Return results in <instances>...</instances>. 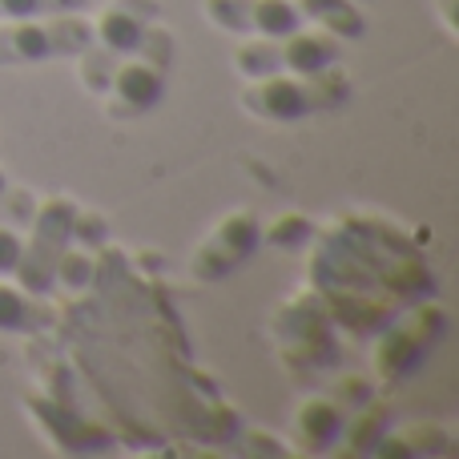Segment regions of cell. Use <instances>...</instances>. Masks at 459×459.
Wrapping results in <instances>:
<instances>
[{"mask_svg":"<svg viewBox=\"0 0 459 459\" xmlns=\"http://www.w3.org/2000/svg\"><path fill=\"white\" fill-rule=\"evenodd\" d=\"M89 0H0V21H24V16L53 13H85Z\"/></svg>","mask_w":459,"mask_h":459,"instance_id":"obj_20","label":"cell"},{"mask_svg":"<svg viewBox=\"0 0 459 459\" xmlns=\"http://www.w3.org/2000/svg\"><path fill=\"white\" fill-rule=\"evenodd\" d=\"M436 8H439V21H444V29L452 32H459V13H455V0H436Z\"/></svg>","mask_w":459,"mask_h":459,"instance_id":"obj_21","label":"cell"},{"mask_svg":"<svg viewBox=\"0 0 459 459\" xmlns=\"http://www.w3.org/2000/svg\"><path fill=\"white\" fill-rule=\"evenodd\" d=\"M73 218H77V202L65 194H48L32 206V218L24 226V250L16 262L13 282L24 286L29 294H53L56 290V262H61L65 246L73 238Z\"/></svg>","mask_w":459,"mask_h":459,"instance_id":"obj_5","label":"cell"},{"mask_svg":"<svg viewBox=\"0 0 459 459\" xmlns=\"http://www.w3.org/2000/svg\"><path fill=\"white\" fill-rule=\"evenodd\" d=\"M444 334H447V315L436 302L428 299L407 302V310H395V318L379 331V342L371 351V371L383 383H407L436 355Z\"/></svg>","mask_w":459,"mask_h":459,"instance_id":"obj_3","label":"cell"},{"mask_svg":"<svg viewBox=\"0 0 459 459\" xmlns=\"http://www.w3.org/2000/svg\"><path fill=\"white\" fill-rule=\"evenodd\" d=\"M359 4H363V0H359Z\"/></svg>","mask_w":459,"mask_h":459,"instance_id":"obj_22","label":"cell"},{"mask_svg":"<svg viewBox=\"0 0 459 459\" xmlns=\"http://www.w3.org/2000/svg\"><path fill=\"white\" fill-rule=\"evenodd\" d=\"M202 8L218 29L238 37H286L307 24L294 0H202Z\"/></svg>","mask_w":459,"mask_h":459,"instance_id":"obj_8","label":"cell"},{"mask_svg":"<svg viewBox=\"0 0 459 459\" xmlns=\"http://www.w3.org/2000/svg\"><path fill=\"white\" fill-rule=\"evenodd\" d=\"M395 423V411H391V403H383V399H367V403H359L355 411L347 415V423H342V436L339 444H334L331 455L339 459H355V455H375V447H379V439L387 436V428Z\"/></svg>","mask_w":459,"mask_h":459,"instance_id":"obj_13","label":"cell"},{"mask_svg":"<svg viewBox=\"0 0 459 459\" xmlns=\"http://www.w3.org/2000/svg\"><path fill=\"white\" fill-rule=\"evenodd\" d=\"M351 407L342 399H334L331 391H318L307 395L290 415V444L302 455H331L334 444L342 436V423H347Z\"/></svg>","mask_w":459,"mask_h":459,"instance_id":"obj_10","label":"cell"},{"mask_svg":"<svg viewBox=\"0 0 459 459\" xmlns=\"http://www.w3.org/2000/svg\"><path fill=\"white\" fill-rule=\"evenodd\" d=\"M93 274H97V250H93V246H81V242H73V238H69L61 262H56V278H53V282L65 286L69 294H81V290H89Z\"/></svg>","mask_w":459,"mask_h":459,"instance_id":"obj_18","label":"cell"},{"mask_svg":"<svg viewBox=\"0 0 459 459\" xmlns=\"http://www.w3.org/2000/svg\"><path fill=\"white\" fill-rule=\"evenodd\" d=\"M315 234H318L315 222H310L307 214H294V210H286V214L262 222V242L278 254H302Z\"/></svg>","mask_w":459,"mask_h":459,"instance_id":"obj_17","label":"cell"},{"mask_svg":"<svg viewBox=\"0 0 459 459\" xmlns=\"http://www.w3.org/2000/svg\"><path fill=\"white\" fill-rule=\"evenodd\" d=\"M53 326L45 294H29L13 278H0V334H40Z\"/></svg>","mask_w":459,"mask_h":459,"instance_id":"obj_14","label":"cell"},{"mask_svg":"<svg viewBox=\"0 0 459 459\" xmlns=\"http://www.w3.org/2000/svg\"><path fill=\"white\" fill-rule=\"evenodd\" d=\"M278 73H318V69H331V65L342 61V40L326 29H307L299 24L294 32L278 37Z\"/></svg>","mask_w":459,"mask_h":459,"instance_id":"obj_12","label":"cell"},{"mask_svg":"<svg viewBox=\"0 0 459 459\" xmlns=\"http://www.w3.org/2000/svg\"><path fill=\"white\" fill-rule=\"evenodd\" d=\"M262 246V218L250 206H238L222 214L210 234L194 246L190 254V278L194 282H226L238 266L254 258V250Z\"/></svg>","mask_w":459,"mask_h":459,"instance_id":"obj_7","label":"cell"},{"mask_svg":"<svg viewBox=\"0 0 459 459\" xmlns=\"http://www.w3.org/2000/svg\"><path fill=\"white\" fill-rule=\"evenodd\" d=\"M93 40L89 21L81 13L24 16L0 21V69H24L45 61H73Z\"/></svg>","mask_w":459,"mask_h":459,"instance_id":"obj_4","label":"cell"},{"mask_svg":"<svg viewBox=\"0 0 459 459\" xmlns=\"http://www.w3.org/2000/svg\"><path fill=\"white\" fill-rule=\"evenodd\" d=\"M351 97V73L342 65L318 73H270V77H254L242 85L238 105L250 117L270 121V126H294V121L331 113L347 105Z\"/></svg>","mask_w":459,"mask_h":459,"instance_id":"obj_1","label":"cell"},{"mask_svg":"<svg viewBox=\"0 0 459 459\" xmlns=\"http://www.w3.org/2000/svg\"><path fill=\"white\" fill-rule=\"evenodd\" d=\"M307 24L334 32L339 40H363L367 37V16L359 0H294Z\"/></svg>","mask_w":459,"mask_h":459,"instance_id":"obj_16","label":"cell"},{"mask_svg":"<svg viewBox=\"0 0 459 459\" xmlns=\"http://www.w3.org/2000/svg\"><path fill=\"white\" fill-rule=\"evenodd\" d=\"M174 48H178L174 32L158 21L142 37V45L121 56L117 69H113L109 85L101 93L105 117H113V121L145 117L166 97V81H169V69H174Z\"/></svg>","mask_w":459,"mask_h":459,"instance_id":"obj_2","label":"cell"},{"mask_svg":"<svg viewBox=\"0 0 459 459\" xmlns=\"http://www.w3.org/2000/svg\"><path fill=\"white\" fill-rule=\"evenodd\" d=\"M0 214H8V218H0V278H13L21 250H24V226H29V218L4 206H0Z\"/></svg>","mask_w":459,"mask_h":459,"instance_id":"obj_19","label":"cell"},{"mask_svg":"<svg viewBox=\"0 0 459 459\" xmlns=\"http://www.w3.org/2000/svg\"><path fill=\"white\" fill-rule=\"evenodd\" d=\"M274 339H278V355H294L290 359V371L302 375V379H315V371L323 367H334L339 359V347H334V323L326 315V307L318 302L315 290H302L286 302L282 310L274 315Z\"/></svg>","mask_w":459,"mask_h":459,"instance_id":"obj_6","label":"cell"},{"mask_svg":"<svg viewBox=\"0 0 459 459\" xmlns=\"http://www.w3.org/2000/svg\"><path fill=\"white\" fill-rule=\"evenodd\" d=\"M158 21H161V0H109L89 21V32H93V45L126 56L142 45V37Z\"/></svg>","mask_w":459,"mask_h":459,"instance_id":"obj_11","label":"cell"},{"mask_svg":"<svg viewBox=\"0 0 459 459\" xmlns=\"http://www.w3.org/2000/svg\"><path fill=\"white\" fill-rule=\"evenodd\" d=\"M375 455L383 459H411V455H452V436H447L439 423H403V428H395L391 423L387 436L379 439V447H375Z\"/></svg>","mask_w":459,"mask_h":459,"instance_id":"obj_15","label":"cell"},{"mask_svg":"<svg viewBox=\"0 0 459 459\" xmlns=\"http://www.w3.org/2000/svg\"><path fill=\"white\" fill-rule=\"evenodd\" d=\"M29 415L37 420V428L45 431V439L65 455H97V452H109L113 447V436L101 428V423L85 420L81 411L73 407L56 403L48 395H29Z\"/></svg>","mask_w":459,"mask_h":459,"instance_id":"obj_9","label":"cell"}]
</instances>
